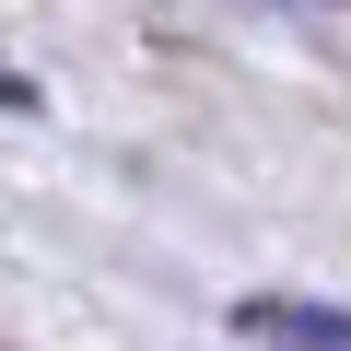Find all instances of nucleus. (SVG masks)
Returning <instances> with one entry per match:
<instances>
[{
	"label": "nucleus",
	"mask_w": 351,
	"mask_h": 351,
	"mask_svg": "<svg viewBox=\"0 0 351 351\" xmlns=\"http://www.w3.org/2000/svg\"><path fill=\"white\" fill-rule=\"evenodd\" d=\"M24 106H36V82H24V71H0V117H24Z\"/></svg>",
	"instance_id": "2"
},
{
	"label": "nucleus",
	"mask_w": 351,
	"mask_h": 351,
	"mask_svg": "<svg viewBox=\"0 0 351 351\" xmlns=\"http://www.w3.org/2000/svg\"><path fill=\"white\" fill-rule=\"evenodd\" d=\"M234 328L246 339H281V351H351V304H304V293H246Z\"/></svg>",
	"instance_id": "1"
}]
</instances>
